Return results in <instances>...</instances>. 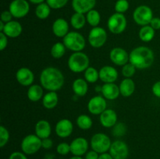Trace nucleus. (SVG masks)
<instances>
[{
    "label": "nucleus",
    "instance_id": "dca6fc26",
    "mask_svg": "<svg viewBox=\"0 0 160 159\" xmlns=\"http://www.w3.org/2000/svg\"><path fill=\"white\" fill-rule=\"evenodd\" d=\"M73 131V124L68 118L60 119L56 125L55 132L60 138H67Z\"/></svg>",
    "mask_w": 160,
    "mask_h": 159
},
{
    "label": "nucleus",
    "instance_id": "7ed1b4c3",
    "mask_svg": "<svg viewBox=\"0 0 160 159\" xmlns=\"http://www.w3.org/2000/svg\"><path fill=\"white\" fill-rule=\"evenodd\" d=\"M90 60L88 55L83 51H77L70 55L67 65L70 70L73 73H80L84 72L89 67Z\"/></svg>",
    "mask_w": 160,
    "mask_h": 159
},
{
    "label": "nucleus",
    "instance_id": "f8f14e48",
    "mask_svg": "<svg viewBox=\"0 0 160 159\" xmlns=\"http://www.w3.org/2000/svg\"><path fill=\"white\" fill-rule=\"evenodd\" d=\"M109 59L116 65L123 66L130 61V53L120 47L113 48L109 52Z\"/></svg>",
    "mask_w": 160,
    "mask_h": 159
},
{
    "label": "nucleus",
    "instance_id": "f704fd0d",
    "mask_svg": "<svg viewBox=\"0 0 160 159\" xmlns=\"http://www.w3.org/2000/svg\"><path fill=\"white\" fill-rule=\"evenodd\" d=\"M128 127L126 124L122 122H117V124L112 127V133L116 137H121L127 133Z\"/></svg>",
    "mask_w": 160,
    "mask_h": 159
},
{
    "label": "nucleus",
    "instance_id": "4c0bfd02",
    "mask_svg": "<svg viewBox=\"0 0 160 159\" xmlns=\"http://www.w3.org/2000/svg\"><path fill=\"white\" fill-rule=\"evenodd\" d=\"M129 2L128 0H117L115 3V11L116 12L123 14L129 9Z\"/></svg>",
    "mask_w": 160,
    "mask_h": 159
},
{
    "label": "nucleus",
    "instance_id": "bb28decb",
    "mask_svg": "<svg viewBox=\"0 0 160 159\" xmlns=\"http://www.w3.org/2000/svg\"><path fill=\"white\" fill-rule=\"evenodd\" d=\"M59 96L56 91H48L42 98V104L46 109H53L57 106Z\"/></svg>",
    "mask_w": 160,
    "mask_h": 159
},
{
    "label": "nucleus",
    "instance_id": "6ab92c4d",
    "mask_svg": "<svg viewBox=\"0 0 160 159\" xmlns=\"http://www.w3.org/2000/svg\"><path fill=\"white\" fill-rule=\"evenodd\" d=\"M72 8L75 12L87 14L96 5V0H72Z\"/></svg>",
    "mask_w": 160,
    "mask_h": 159
},
{
    "label": "nucleus",
    "instance_id": "c03bdc74",
    "mask_svg": "<svg viewBox=\"0 0 160 159\" xmlns=\"http://www.w3.org/2000/svg\"><path fill=\"white\" fill-rule=\"evenodd\" d=\"M53 146V141L52 139H50V137L48 138L42 139V147L44 148L45 150L51 149Z\"/></svg>",
    "mask_w": 160,
    "mask_h": 159
},
{
    "label": "nucleus",
    "instance_id": "8fccbe9b",
    "mask_svg": "<svg viewBox=\"0 0 160 159\" xmlns=\"http://www.w3.org/2000/svg\"><path fill=\"white\" fill-rule=\"evenodd\" d=\"M30 2H31L32 4H36V5H39L41 3H43L44 2L46 1V0H28Z\"/></svg>",
    "mask_w": 160,
    "mask_h": 159
},
{
    "label": "nucleus",
    "instance_id": "9b49d317",
    "mask_svg": "<svg viewBox=\"0 0 160 159\" xmlns=\"http://www.w3.org/2000/svg\"><path fill=\"white\" fill-rule=\"evenodd\" d=\"M109 153L113 159H127L129 155V147L124 141L117 140L112 142Z\"/></svg>",
    "mask_w": 160,
    "mask_h": 159
},
{
    "label": "nucleus",
    "instance_id": "b1692460",
    "mask_svg": "<svg viewBox=\"0 0 160 159\" xmlns=\"http://www.w3.org/2000/svg\"><path fill=\"white\" fill-rule=\"evenodd\" d=\"M119 87H120V94L124 98H128L134 93L135 83L131 78H124L120 82Z\"/></svg>",
    "mask_w": 160,
    "mask_h": 159
},
{
    "label": "nucleus",
    "instance_id": "473e14b6",
    "mask_svg": "<svg viewBox=\"0 0 160 159\" xmlns=\"http://www.w3.org/2000/svg\"><path fill=\"white\" fill-rule=\"evenodd\" d=\"M86 19H87V22L90 26L92 27H95L98 26V24L101 21V15H100L99 12L97 11L96 9H92V10L89 11L87 14H86Z\"/></svg>",
    "mask_w": 160,
    "mask_h": 159
},
{
    "label": "nucleus",
    "instance_id": "cd10ccee",
    "mask_svg": "<svg viewBox=\"0 0 160 159\" xmlns=\"http://www.w3.org/2000/svg\"><path fill=\"white\" fill-rule=\"evenodd\" d=\"M155 34H156V31L150 25L142 26L138 32L139 38L144 42H149L152 41Z\"/></svg>",
    "mask_w": 160,
    "mask_h": 159
},
{
    "label": "nucleus",
    "instance_id": "aec40b11",
    "mask_svg": "<svg viewBox=\"0 0 160 159\" xmlns=\"http://www.w3.org/2000/svg\"><path fill=\"white\" fill-rule=\"evenodd\" d=\"M52 30V33L55 36H56L57 37L63 38L70 32L69 31L70 26H69L68 22L65 19L58 18L53 22Z\"/></svg>",
    "mask_w": 160,
    "mask_h": 159
},
{
    "label": "nucleus",
    "instance_id": "a19ab883",
    "mask_svg": "<svg viewBox=\"0 0 160 159\" xmlns=\"http://www.w3.org/2000/svg\"><path fill=\"white\" fill-rule=\"evenodd\" d=\"M8 45V37L2 32H0V50L4 51Z\"/></svg>",
    "mask_w": 160,
    "mask_h": 159
},
{
    "label": "nucleus",
    "instance_id": "4be33fe9",
    "mask_svg": "<svg viewBox=\"0 0 160 159\" xmlns=\"http://www.w3.org/2000/svg\"><path fill=\"white\" fill-rule=\"evenodd\" d=\"M102 94L106 100H116L120 94V87L115 83L104 84L102 88Z\"/></svg>",
    "mask_w": 160,
    "mask_h": 159
},
{
    "label": "nucleus",
    "instance_id": "5701e85b",
    "mask_svg": "<svg viewBox=\"0 0 160 159\" xmlns=\"http://www.w3.org/2000/svg\"><path fill=\"white\" fill-rule=\"evenodd\" d=\"M34 132L36 135L42 140L48 138L52 133L51 125L47 120H39L36 123L35 126H34Z\"/></svg>",
    "mask_w": 160,
    "mask_h": 159
},
{
    "label": "nucleus",
    "instance_id": "f03ea898",
    "mask_svg": "<svg viewBox=\"0 0 160 159\" xmlns=\"http://www.w3.org/2000/svg\"><path fill=\"white\" fill-rule=\"evenodd\" d=\"M155 60L152 50L147 46H138L130 52V61L138 70H145L151 66Z\"/></svg>",
    "mask_w": 160,
    "mask_h": 159
},
{
    "label": "nucleus",
    "instance_id": "de8ad7c7",
    "mask_svg": "<svg viewBox=\"0 0 160 159\" xmlns=\"http://www.w3.org/2000/svg\"><path fill=\"white\" fill-rule=\"evenodd\" d=\"M98 157H99V154L92 150V151H89L86 153L84 159H98Z\"/></svg>",
    "mask_w": 160,
    "mask_h": 159
},
{
    "label": "nucleus",
    "instance_id": "20e7f679",
    "mask_svg": "<svg viewBox=\"0 0 160 159\" xmlns=\"http://www.w3.org/2000/svg\"><path fill=\"white\" fill-rule=\"evenodd\" d=\"M62 43L67 49L77 52L82 51L86 46V41L84 36L77 31H70L62 38Z\"/></svg>",
    "mask_w": 160,
    "mask_h": 159
},
{
    "label": "nucleus",
    "instance_id": "0eeeda50",
    "mask_svg": "<svg viewBox=\"0 0 160 159\" xmlns=\"http://www.w3.org/2000/svg\"><path fill=\"white\" fill-rule=\"evenodd\" d=\"M127 26H128V20L124 14L115 12L108 19V30L114 34H122L126 30Z\"/></svg>",
    "mask_w": 160,
    "mask_h": 159
},
{
    "label": "nucleus",
    "instance_id": "2f4dec72",
    "mask_svg": "<svg viewBox=\"0 0 160 159\" xmlns=\"http://www.w3.org/2000/svg\"><path fill=\"white\" fill-rule=\"evenodd\" d=\"M66 46L62 42H56L52 46L50 53L54 59H61L66 53Z\"/></svg>",
    "mask_w": 160,
    "mask_h": 159
},
{
    "label": "nucleus",
    "instance_id": "a211bd4d",
    "mask_svg": "<svg viewBox=\"0 0 160 159\" xmlns=\"http://www.w3.org/2000/svg\"><path fill=\"white\" fill-rule=\"evenodd\" d=\"M99 79L104 84L115 83L118 79V72L112 65H104L99 70Z\"/></svg>",
    "mask_w": 160,
    "mask_h": 159
},
{
    "label": "nucleus",
    "instance_id": "ea45409f",
    "mask_svg": "<svg viewBox=\"0 0 160 159\" xmlns=\"http://www.w3.org/2000/svg\"><path fill=\"white\" fill-rule=\"evenodd\" d=\"M56 151L59 154L62 156L67 155L69 153H70V145L66 142H62L59 143L56 147Z\"/></svg>",
    "mask_w": 160,
    "mask_h": 159
},
{
    "label": "nucleus",
    "instance_id": "603ef678",
    "mask_svg": "<svg viewBox=\"0 0 160 159\" xmlns=\"http://www.w3.org/2000/svg\"><path fill=\"white\" fill-rule=\"evenodd\" d=\"M5 24H6V23H5L4 22L0 20V32H2L3 31V29H4L5 27Z\"/></svg>",
    "mask_w": 160,
    "mask_h": 159
},
{
    "label": "nucleus",
    "instance_id": "49530a36",
    "mask_svg": "<svg viewBox=\"0 0 160 159\" xmlns=\"http://www.w3.org/2000/svg\"><path fill=\"white\" fill-rule=\"evenodd\" d=\"M149 25L153 28V29L155 30V31L160 30V18L159 17H153Z\"/></svg>",
    "mask_w": 160,
    "mask_h": 159
},
{
    "label": "nucleus",
    "instance_id": "412c9836",
    "mask_svg": "<svg viewBox=\"0 0 160 159\" xmlns=\"http://www.w3.org/2000/svg\"><path fill=\"white\" fill-rule=\"evenodd\" d=\"M22 31H23V27L20 23L16 20H12L5 24L2 33H4L9 38H17L20 36Z\"/></svg>",
    "mask_w": 160,
    "mask_h": 159
},
{
    "label": "nucleus",
    "instance_id": "c9c22d12",
    "mask_svg": "<svg viewBox=\"0 0 160 159\" xmlns=\"http://www.w3.org/2000/svg\"><path fill=\"white\" fill-rule=\"evenodd\" d=\"M136 70H137V68L132 63L129 62L126 65L122 66V75L125 78H131L135 74Z\"/></svg>",
    "mask_w": 160,
    "mask_h": 159
},
{
    "label": "nucleus",
    "instance_id": "3c124183",
    "mask_svg": "<svg viewBox=\"0 0 160 159\" xmlns=\"http://www.w3.org/2000/svg\"><path fill=\"white\" fill-rule=\"evenodd\" d=\"M102 86L97 85L96 87H95V91L97 92V93H100V92L102 93Z\"/></svg>",
    "mask_w": 160,
    "mask_h": 159
},
{
    "label": "nucleus",
    "instance_id": "393cba45",
    "mask_svg": "<svg viewBox=\"0 0 160 159\" xmlns=\"http://www.w3.org/2000/svg\"><path fill=\"white\" fill-rule=\"evenodd\" d=\"M73 92L78 97H84L87 94L88 91V83L85 79L78 78L75 80L72 84Z\"/></svg>",
    "mask_w": 160,
    "mask_h": 159
},
{
    "label": "nucleus",
    "instance_id": "f257e3e1",
    "mask_svg": "<svg viewBox=\"0 0 160 159\" xmlns=\"http://www.w3.org/2000/svg\"><path fill=\"white\" fill-rule=\"evenodd\" d=\"M65 78L59 69L48 66L44 69L40 74V84L48 91H57L64 85Z\"/></svg>",
    "mask_w": 160,
    "mask_h": 159
},
{
    "label": "nucleus",
    "instance_id": "7c9ffc66",
    "mask_svg": "<svg viewBox=\"0 0 160 159\" xmlns=\"http://www.w3.org/2000/svg\"><path fill=\"white\" fill-rule=\"evenodd\" d=\"M51 13V8L46 2L37 5L35 8V16L40 20H45Z\"/></svg>",
    "mask_w": 160,
    "mask_h": 159
},
{
    "label": "nucleus",
    "instance_id": "09e8293b",
    "mask_svg": "<svg viewBox=\"0 0 160 159\" xmlns=\"http://www.w3.org/2000/svg\"><path fill=\"white\" fill-rule=\"evenodd\" d=\"M98 159H113L111 154L109 153H103V154H100Z\"/></svg>",
    "mask_w": 160,
    "mask_h": 159
},
{
    "label": "nucleus",
    "instance_id": "ddd939ff",
    "mask_svg": "<svg viewBox=\"0 0 160 159\" xmlns=\"http://www.w3.org/2000/svg\"><path fill=\"white\" fill-rule=\"evenodd\" d=\"M106 99L103 96L97 95L91 98L88 103V109L92 115H101L106 108Z\"/></svg>",
    "mask_w": 160,
    "mask_h": 159
},
{
    "label": "nucleus",
    "instance_id": "39448f33",
    "mask_svg": "<svg viewBox=\"0 0 160 159\" xmlns=\"http://www.w3.org/2000/svg\"><path fill=\"white\" fill-rule=\"evenodd\" d=\"M112 141L106 134L103 132H97L91 138L90 145L93 151L98 154H103L109 151Z\"/></svg>",
    "mask_w": 160,
    "mask_h": 159
},
{
    "label": "nucleus",
    "instance_id": "79ce46f5",
    "mask_svg": "<svg viewBox=\"0 0 160 159\" xmlns=\"http://www.w3.org/2000/svg\"><path fill=\"white\" fill-rule=\"evenodd\" d=\"M12 15L9 10H5L1 14V20L5 23L10 22L12 20Z\"/></svg>",
    "mask_w": 160,
    "mask_h": 159
},
{
    "label": "nucleus",
    "instance_id": "e433bc0d",
    "mask_svg": "<svg viewBox=\"0 0 160 159\" xmlns=\"http://www.w3.org/2000/svg\"><path fill=\"white\" fill-rule=\"evenodd\" d=\"M9 132L5 126H0V147H4L9 140Z\"/></svg>",
    "mask_w": 160,
    "mask_h": 159
},
{
    "label": "nucleus",
    "instance_id": "a18cd8bd",
    "mask_svg": "<svg viewBox=\"0 0 160 159\" xmlns=\"http://www.w3.org/2000/svg\"><path fill=\"white\" fill-rule=\"evenodd\" d=\"M152 94L157 98H160V80L155 83L152 87Z\"/></svg>",
    "mask_w": 160,
    "mask_h": 159
},
{
    "label": "nucleus",
    "instance_id": "9d476101",
    "mask_svg": "<svg viewBox=\"0 0 160 159\" xmlns=\"http://www.w3.org/2000/svg\"><path fill=\"white\" fill-rule=\"evenodd\" d=\"M9 10L14 18L21 19L29 12V2L27 0H12L9 4Z\"/></svg>",
    "mask_w": 160,
    "mask_h": 159
},
{
    "label": "nucleus",
    "instance_id": "37998d69",
    "mask_svg": "<svg viewBox=\"0 0 160 159\" xmlns=\"http://www.w3.org/2000/svg\"><path fill=\"white\" fill-rule=\"evenodd\" d=\"M9 159H28L27 157V154H25L23 152L20 151H14L11 153L9 155Z\"/></svg>",
    "mask_w": 160,
    "mask_h": 159
},
{
    "label": "nucleus",
    "instance_id": "2eb2a0df",
    "mask_svg": "<svg viewBox=\"0 0 160 159\" xmlns=\"http://www.w3.org/2000/svg\"><path fill=\"white\" fill-rule=\"evenodd\" d=\"M17 81L23 87H30L34 80V74L28 67H21L16 73Z\"/></svg>",
    "mask_w": 160,
    "mask_h": 159
},
{
    "label": "nucleus",
    "instance_id": "f3484780",
    "mask_svg": "<svg viewBox=\"0 0 160 159\" xmlns=\"http://www.w3.org/2000/svg\"><path fill=\"white\" fill-rule=\"evenodd\" d=\"M100 123L105 128H112L118 122L117 114L113 109L106 108L99 117Z\"/></svg>",
    "mask_w": 160,
    "mask_h": 159
},
{
    "label": "nucleus",
    "instance_id": "864d4df0",
    "mask_svg": "<svg viewBox=\"0 0 160 159\" xmlns=\"http://www.w3.org/2000/svg\"><path fill=\"white\" fill-rule=\"evenodd\" d=\"M69 159H84L81 156H73V157H70Z\"/></svg>",
    "mask_w": 160,
    "mask_h": 159
},
{
    "label": "nucleus",
    "instance_id": "72a5a7b5",
    "mask_svg": "<svg viewBox=\"0 0 160 159\" xmlns=\"http://www.w3.org/2000/svg\"><path fill=\"white\" fill-rule=\"evenodd\" d=\"M84 73V79L89 84L96 83L99 80V71L94 67L89 66Z\"/></svg>",
    "mask_w": 160,
    "mask_h": 159
},
{
    "label": "nucleus",
    "instance_id": "1a4fd4ad",
    "mask_svg": "<svg viewBox=\"0 0 160 159\" xmlns=\"http://www.w3.org/2000/svg\"><path fill=\"white\" fill-rule=\"evenodd\" d=\"M107 41V33L103 27L95 26L88 34V42L92 47L99 48L106 44Z\"/></svg>",
    "mask_w": 160,
    "mask_h": 159
},
{
    "label": "nucleus",
    "instance_id": "423d86ee",
    "mask_svg": "<svg viewBox=\"0 0 160 159\" xmlns=\"http://www.w3.org/2000/svg\"><path fill=\"white\" fill-rule=\"evenodd\" d=\"M22 152L27 155L36 154L42 147V139L36 134H28L23 137L20 143Z\"/></svg>",
    "mask_w": 160,
    "mask_h": 159
},
{
    "label": "nucleus",
    "instance_id": "6e6552de",
    "mask_svg": "<svg viewBox=\"0 0 160 159\" xmlns=\"http://www.w3.org/2000/svg\"><path fill=\"white\" fill-rule=\"evenodd\" d=\"M153 12L151 8L145 5L139 6L133 12L134 21L139 26L149 25L153 18Z\"/></svg>",
    "mask_w": 160,
    "mask_h": 159
},
{
    "label": "nucleus",
    "instance_id": "a878e982",
    "mask_svg": "<svg viewBox=\"0 0 160 159\" xmlns=\"http://www.w3.org/2000/svg\"><path fill=\"white\" fill-rule=\"evenodd\" d=\"M28 98L31 101L36 102L40 100H42L44 97V88L42 85L38 84H32L28 87Z\"/></svg>",
    "mask_w": 160,
    "mask_h": 159
},
{
    "label": "nucleus",
    "instance_id": "c756f323",
    "mask_svg": "<svg viewBox=\"0 0 160 159\" xmlns=\"http://www.w3.org/2000/svg\"><path fill=\"white\" fill-rule=\"evenodd\" d=\"M76 123L78 127L82 130H88L92 127V125H93L92 118L85 114L80 115L77 118Z\"/></svg>",
    "mask_w": 160,
    "mask_h": 159
},
{
    "label": "nucleus",
    "instance_id": "4468645a",
    "mask_svg": "<svg viewBox=\"0 0 160 159\" xmlns=\"http://www.w3.org/2000/svg\"><path fill=\"white\" fill-rule=\"evenodd\" d=\"M70 145V153L73 156L85 155L88 151V141L84 137H77L71 141Z\"/></svg>",
    "mask_w": 160,
    "mask_h": 159
},
{
    "label": "nucleus",
    "instance_id": "c85d7f7f",
    "mask_svg": "<svg viewBox=\"0 0 160 159\" xmlns=\"http://www.w3.org/2000/svg\"><path fill=\"white\" fill-rule=\"evenodd\" d=\"M87 23V19L84 14L74 12L70 17V24L75 30H81Z\"/></svg>",
    "mask_w": 160,
    "mask_h": 159
},
{
    "label": "nucleus",
    "instance_id": "58836bf2",
    "mask_svg": "<svg viewBox=\"0 0 160 159\" xmlns=\"http://www.w3.org/2000/svg\"><path fill=\"white\" fill-rule=\"evenodd\" d=\"M69 0H46V3L51 9H59L63 8L67 4Z\"/></svg>",
    "mask_w": 160,
    "mask_h": 159
}]
</instances>
